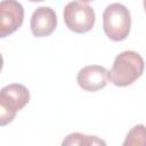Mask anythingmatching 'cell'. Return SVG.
<instances>
[{
  "label": "cell",
  "mask_w": 146,
  "mask_h": 146,
  "mask_svg": "<svg viewBox=\"0 0 146 146\" xmlns=\"http://www.w3.org/2000/svg\"><path fill=\"white\" fill-rule=\"evenodd\" d=\"M144 67V59L138 52L132 50L122 51L113 62L110 71L111 81L117 87L130 86L141 76Z\"/></svg>",
  "instance_id": "6da1fadb"
},
{
  "label": "cell",
  "mask_w": 146,
  "mask_h": 146,
  "mask_svg": "<svg viewBox=\"0 0 146 146\" xmlns=\"http://www.w3.org/2000/svg\"><path fill=\"white\" fill-rule=\"evenodd\" d=\"M103 27L112 41L124 40L131 27V16L128 8L117 2L108 5L103 13Z\"/></svg>",
  "instance_id": "7a4b0ae2"
},
{
  "label": "cell",
  "mask_w": 146,
  "mask_h": 146,
  "mask_svg": "<svg viewBox=\"0 0 146 146\" xmlns=\"http://www.w3.org/2000/svg\"><path fill=\"white\" fill-rule=\"evenodd\" d=\"M29 100L30 91L25 86L13 83L3 87L0 91V125L10 123Z\"/></svg>",
  "instance_id": "3957f363"
},
{
  "label": "cell",
  "mask_w": 146,
  "mask_h": 146,
  "mask_svg": "<svg viewBox=\"0 0 146 146\" xmlns=\"http://www.w3.org/2000/svg\"><path fill=\"white\" fill-rule=\"evenodd\" d=\"M63 16L68 30L79 34L89 32L96 21L94 9L81 1L68 2L64 8Z\"/></svg>",
  "instance_id": "277c9868"
},
{
  "label": "cell",
  "mask_w": 146,
  "mask_h": 146,
  "mask_svg": "<svg viewBox=\"0 0 146 146\" xmlns=\"http://www.w3.org/2000/svg\"><path fill=\"white\" fill-rule=\"evenodd\" d=\"M24 21V8L17 0L0 2V36L6 38L17 31Z\"/></svg>",
  "instance_id": "5b68a950"
},
{
  "label": "cell",
  "mask_w": 146,
  "mask_h": 146,
  "mask_svg": "<svg viewBox=\"0 0 146 146\" xmlns=\"http://www.w3.org/2000/svg\"><path fill=\"white\" fill-rule=\"evenodd\" d=\"M76 81L83 90L94 92L105 88L111 81L110 71L100 65H88L79 71Z\"/></svg>",
  "instance_id": "8992f818"
},
{
  "label": "cell",
  "mask_w": 146,
  "mask_h": 146,
  "mask_svg": "<svg viewBox=\"0 0 146 146\" xmlns=\"http://www.w3.org/2000/svg\"><path fill=\"white\" fill-rule=\"evenodd\" d=\"M31 31L34 36L43 38L50 35L57 26V16L50 7H39L34 10L31 17Z\"/></svg>",
  "instance_id": "52a82bcc"
},
{
  "label": "cell",
  "mask_w": 146,
  "mask_h": 146,
  "mask_svg": "<svg viewBox=\"0 0 146 146\" xmlns=\"http://www.w3.org/2000/svg\"><path fill=\"white\" fill-rule=\"evenodd\" d=\"M62 145H106V143L96 136H87L79 132L70 133L62 141Z\"/></svg>",
  "instance_id": "ba28073f"
},
{
  "label": "cell",
  "mask_w": 146,
  "mask_h": 146,
  "mask_svg": "<svg viewBox=\"0 0 146 146\" xmlns=\"http://www.w3.org/2000/svg\"><path fill=\"white\" fill-rule=\"evenodd\" d=\"M123 146H146V127L137 124L130 129Z\"/></svg>",
  "instance_id": "9c48e42d"
},
{
  "label": "cell",
  "mask_w": 146,
  "mask_h": 146,
  "mask_svg": "<svg viewBox=\"0 0 146 146\" xmlns=\"http://www.w3.org/2000/svg\"><path fill=\"white\" fill-rule=\"evenodd\" d=\"M81 2H83V3H88V2H90V1H94V0H80Z\"/></svg>",
  "instance_id": "30bf717a"
},
{
  "label": "cell",
  "mask_w": 146,
  "mask_h": 146,
  "mask_svg": "<svg viewBox=\"0 0 146 146\" xmlns=\"http://www.w3.org/2000/svg\"><path fill=\"white\" fill-rule=\"evenodd\" d=\"M31 2H41V1H44V0H29Z\"/></svg>",
  "instance_id": "8fae6325"
},
{
  "label": "cell",
  "mask_w": 146,
  "mask_h": 146,
  "mask_svg": "<svg viewBox=\"0 0 146 146\" xmlns=\"http://www.w3.org/2000/svg\"><path fill=\"white\" fill-rule=\"evenodd\" d=\"M144 9H145V11H146V0H144Z\"/></svg>",
  "instance_id": "7c38bea8"
}]
</instances>
